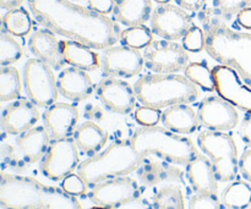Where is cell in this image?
Here are the masks:
<instances>
[{"label":"cell","instance_id":"6da1fadb","mask_svg":"<svg viewBox=\"0 0 251 209\" xmlns=\"http://www.w3.org/2000/svg\"><path fill=\"white\" fill-rule=\"evenodd\" d=\"M27 4L39 24L96 50H104L120 41L122 29L115 20L73 0H27Z\"/></svg>","mask_w":251,"mask_h":209},{"label":"cell","instance_id":"7a4b0ae2","mask_svg":"<svg viewBox=\"0 0 251 209\" xmlns=\"http://www.w3.org/2000/svg\"><path fill=\"white\" fill-rule=\"evenodd\" d=\"M206 36V51L221 65L237 71L251 87V33L239 32L228 26L210 6L198 14Z\"/></svg>","mask_w":251,"mask_h":209},{"label":"cell","instance_id":"3957f363","mask_svg":"<svg viewBox=\"0 0 251 209\" xmlns=\"http://www.w3.org/2000/svg\"><path fill=\"white\" fill-rule=\"evenodd\" d=\"M1 209H82L75 196L63 188L44 185L29 176L2 171L0 176Z\"/></svg>","mask_w":251,"mask_h":209},{"label":"cell","instance_id":"277c9868","mask_svg":"<svg viewBox=\"0 0 251 209\" xmlns=\"http://www.w3.org/2000/svg\"><path fill=\"white\" fill-rule=\"evenodd\" d=\"M145 159V157L137 153L131 141H115L104 151L81 162L77 166V174L88 187H95L105 180L137 171Z\"/></svg>","mask_w":251,"mask_h":209},{"label":"cell","instance_id":"5b68a950","mask_svg":"<svg viewBox=\"0 0 251 209\" xmlns=\"http://www.w3.org/2000/svg\"><path fill=\"white\" fill-rule=\"evenodd\" d=\"M134 88L142 105L157 109L191 104L200 97L198 86L179 73H146L135 82Z\"/></svg>","mask_w":251,"mask_h":209},{"label":"cell","instance_id":"8992f818","mask_svg":"<svg viewBox=\"0 0 251 209\" xmlns=\"http://www.w3.org/2000/svg\"><path fill=\"white\" fill-rule=\"evenodd\" d=\"M130 141L137 153L145 158L157 156L176 165L186 166L199 154L195 143L190 139L158 125L140 127Z\"/></svg>","mask_w":251,"mask_h":209},{"label":"cell","instance_id":"52a82bcc","mask_svg":"<svg viewBox=\"0 0 251 209\" xmlns=\"http://www.w3.org/2000/svg\"><path fill=\"white\" fill-rule=\"evenodd\" d=\"M198 144L210 158L220 183L234 181L239 173V157L235 141L225 131H202L198 137Z\"/></svg>","mask_w":251,"mask_h":209},{"label":"cell","instance_id":"ba28073f","mask_svg":"<svg viewBox=\"0 0 251 209\" xmlns=\"http://www.w3.org/2000/svg\"><path fill=\"white\" fill-rule=\"evenodd\" d=\"M24 85L27 97L37 107L48 108L58 99V80L50 66L39 59H29L26 63Z\"/></svg>","mask_w":251,"mask_h":209},{"label":"cell","instance_id":"9c48e42d","mask_svg":"<svg viewBox=\"0 0 251 209\" xmlns=\"http://www.w3.org/2000/svg\"><path fill=\"white\" fill-rule=\"evenodd\" d=\"M145 66L153 73H179L189 63L188 50L176 41L153 39L144 49Z\"/></svg>","mask_w":251,"mask_h":209},{"label":"cell","instance_id":"30bf717a","mask_svg":"<svg viewBox=\"0 0 251 209\" xmlns=\"http://www.w3.org/2000/svg\"><path fill=\"white\" fill-rule=\"evenodd\" d=\"M80 165V154L75 139L68 137L51 139L41 161V170L51 181H63Z\"/></svg>","mask_w":251,"mask_h":209},{"label":"cell","instance_id":"8fae6325","mask_svg":"<svg viewBox=\"0 0 251 209\" xmlns=\"http://www.w3.org/2000/svg\"><path fill=\"white\" fill-rule=\"evenodd\" d=\"M141 196V187L135 179L129 176L109 179L92 187L90 200L96 206L118 209L136 202Z\"/></svg>","mask_w":251,"mask_h":209},{"label":"cell","instance_id":"7c38bea8","mask_svg":"<svg viewBox=\"0 0 251 209\" xmlns=\"http://www.w3.org/2000/svg\"><path fill=\"white\" fill-rule=\"evenodd\" d=\"M194 24L195 22L189 11L171 2L157 5L150 20V28L153 34L167 41L183 39Z\"/></svg>","mask_w":251,"mask_h":209},{"label":"cell","instance_id":"4fadbf2b","mask_svg":"<svg viewBox=\"0 0 251 209\" xmlns=\"http://www.w3.org/2000/svg\"><path fill=\"white\" fill-rule=\"evenodd\" d=\"M102 70L105 77L131 78L139 75L145 66L144 54L127 46H113L102 54Z\"/></svg>","mask_w":251,"mask_h":209},{"label":"cell","instance_id":"5bb4252c","mask_svg":"<svg viewBox=\"0 0 251 209\" xmlns=\"http://www.w3.org/2000/svg\"><path fill=\"white\" fill-rule=\"evenodd\" d=\"M212 70L218 95L238 109L251 113V87L243 81L239 73L225 65H217Z\"/></svg>","mask_w":251,"mask_h":209},{"label":"cell","instance_id":"9a60e30c","mask_svg":"<svg viewBox=\"0 0 251 209\" xmlns=\"http://www.w3.org/2000/svg\"><path fill=\"white\" fill-rule=\"evenodd\" d=\"M200 124L210 131H230L237 127L239 114L233 104L220 95H211L200 103L198 109Z\"/></svg>","mask_w":251,"mask_h":209},{"label":"cell","instance_id":"2e32d148","mask_svg":"<svg viewBox=\"0 0 251 209\" xmlns=\"http://www.w3.org/2000/svg\"><path fill=\"white\" fill-rule=\"evenodd\" d=\"M96 94L109 112L125 115L134 110L136 104L135 88L118 77H104L96 88Z\"/></svg>","mask_w":251,"mask_h":209},{"label":"cell","instance_id":"e0dca14e","mask_svg":"<svg viewBox=\"0 0 251 209\" xmlns=\"http://www.w3.org/2000/svg\"><path fill=\"white\" fill-rule=\"evenodd\" d=\"M80 112L69 103H54L43 113V124L51 139H68L77 129Z\"/></svg>","mask_w":251,"mask_h":209},{"label":"cell","instance_id":"ac0fdd59","mask_svg":"<svg viewBox=\"0 0 251 209\" xmlns=\"http://www.w3.org/2000/svg\"><path fill=\"white\" fill-rule=\"evenodd\" d=\"M38 107L29 99H17L10 103L1 114V129L9 135L24 134L39 121Z\"/></svg>","mask_w":251,"mask_h":209},{"label":"cell","instance_id":"d6986e66","mask_svg":"<svg viewBox=\"0 0 251 209\" xmlns=\"http://www.w3.org/2000/svg\"><path fill=\"white\" fill-rule=\"evenodd\" d=\"M139 181L146 187L163 185H184V173L176 164L169 162H158L145 159L144 163L137 169Z\"/></svg>","mask_w":251,"mask_h":209},{"label":"cell","instance_id":"ffe728a7","mask_svg":"<svg viewBox=\"0 0 251 209\" xmlns=\"http://www.w3.org/2000/svg\"><path fill=\"white\" fill-rule=\"evenodd\" d=\"M28 49L37 59L48 64L51 69L59 71L64 69L65 61L60 51V41L55 33L48 28H38L29 36Z\"/></svg>","mask_w":251,"mask_h":209},{"label":"cell","instance_id":"44dd1931","mask_svg":"<svg viewBox=\"0 0 251 209\" xmlns=\"http://www.w3.org/2000/svg\"><path fill=\"white\" fill-rule=\"evenodd\" d=\"M59 93L73 102L88 99L95 92V83L87 71L77 68L63 69L58 77Z\"/></svg>","mask_w":251,"mask_h":209},{"label":"cell","instance_id":"7402d4cb","mask_svg":"<svg viewBox=\"0 0 251 209\" xmlns=\"http://www.w3.org/2000/svg\"><path fill=\"white\" fill-rule=\"evenodd\" d=\"M186 178L196 193L218 195V180L210 158L199 153L186 165Z\"/></svg>","mask_w":251,"mask_h":209},{"label":"cell","instance_id":"603a6c76","mask_svg":"<svg viewBox=\"0 0 251 209\" xmlns=\"http://www.w3.org/2000/svg\"><path fill=\"white\" fill-rule=\"evenodd\" d=\"M22 159L28 164L42 161L50 144V135L44 126H34L15 139Z\"/></svg>","mask_w":251,"mask_h":209},{"label":"cell","instance_id":"cb8c5ba5","mask_svg":"<svg viewBox=\"0 0 251 209\" xmlns=\"http://www.w3.org/2000/svg\"><path fill=\"white\" fill-rule=\"evenodd\" d=\"M153 0H114V20L126 27L142 26L151 20Z\"/></svg>","mask_w":251,"mask_h":209},{"label":"cell","instance_id":"d4e9b609","mask_svg":"<svg viewBox=\"0 0 251 209\" xmlns=\"http://www.w3.org/2000/svg\"><path fill=\"white\" fill-rule=\"evenodd\" d=\"M164 127L179 135H191L200 127L198 112L189 104H176L167 108L162 114Z\"/></svg>","mask_w":251,"mask_h":209},{"label":"cell","instance_id":"484cf974","mask_svg":"<svg viewBox=\"0 0 251 209\" xmlns=\"http://www.w3.org/2000/svg\"><path fill=\"white\" fill-rule=\"evenodd\" d=\"M60 51L64 61L74 68L85 71H95L100 68V56L92 48L80 42L63 39L60 41Z\"/></svg>","mask_w":251,"mask_h":209},{"label":"cell","instance_id":"4316f807","mask_svg":"<svg viewBox=\"0 0 251 209\" xmlns=\"http://www.w3.org/2000/svg\"><path fill=\"white\" fill-rule=\"evenodd\" d=\"M74 139L81 153L92 157L100 153L107 144L108 134L95 121L87 120L76 129Z\"/></svg>","mask_w":251,"mask_h":209},{"label":"cell","instance_id":"83f0119b","mask_svg":"<svg viewBox=\"0 0 251 209\" xmlns=\"http://www.w3.org/2000/svg\"><path fill=\"white\" fill-rule=\"evenodd\" d=\"M221 202L227 209L251 207V185L245 181H233L221 193Z\"/></svg>","mask_w":251,"mask_h":209},{"label":"cell","instance_id":"f1b7e54d","mask_svg":"<svg viewBox=\"0 0 251 209\" xmlns=\"http://www.w3.org/2000/svg\"><path fill=\"white\" fill-rule=\"evenodd\" d=\"M2 28L14 37H25L32 29V17L24 7L10 9L2 17Z\"/></svg>","mask_w":251,"mask_h":209},{"label":"cell","instance_id":"f546056e","mask_svg":"<svg viewBox=\"0 0 251 209\" xmlns=\"http://www.w3.org/2000/svg\"><path fill=\"white\" fill-rule=\"evenodd\" d=\"M152 209H185V201L179 185H163L152 196Z\"/></svg>","mask_w":251,"mask_h":209},{"label":"cell","instance_id":"4dcf8cb0","mask_svg":"<svg viewBox=\"0 0 251 209\" xmlns=\"http://www.w3.org/2000/svg\"><path fill=\"white\" fill-rule=\"evenodd\" d=\"M22 82L19 70L14 66H1L0 70V99L10 102L21 97Z\"/></svg>","mask_w":251,"mask_h":209},{"label":"cell","instance_id":"1f68e13d","mask_svg":"<svg viewBox=\"0 0 251 209\" xmlns=\"http://www.w3.org/2000/svg\"><path fill=\"white\" fill-rule=\"evenodd\" d=\"M185 76L198 87L205 92H213L216 91L215 76L213 70L210 69L206 61H195L190 63L185 69Z\"/></svg>","mask_w":251,"mask_h":209},{"label":"cell","instance_id":"d6a6232c","mask_svg":"<svg viewBox=\"0 0 251 209\" xmlns=\"http://www.w3.org/2000/svg\"><path fill=\"white\" fill-rule=\"evenodd\" d=\"M153 41V32L151 28L142 24V26L126 27L122 31L120 42L124 46L135 49H145Z\"/></svg>","mask_w":251,"mask_h":209},{"label":"cell","instance_id":"836d02e7","mask_svg":"<svg viewBox=\"0 0 251 209\" xmlns=\"http://www.w3.org/2000/svg\"><path fill=\"white\" fill-rule=\"evenodd\" d=\"M24 55L22 46L14 38V36L7 33L2 28L0 34V65L10 66L17 63Z\"/></svg>","mask_w":251,"mask_h":209},{"label":"cell","instance_id":"e575fe53","mask_svg":"<svg viewBox=\"0 0 251 209\" xmlns=\"http://www.w3.org/2000/svg\"><path fill=\"white\" fill-rule=\"evenodd\" d=\"M212 11L225 21H230L242 10L251 7V0H211Z\"/></svg>","mask_w":251,"mask_h":209},{"label":"cell","instance_id":"d590c367","mask_svg":"<svg viewBox=\"0 0 251 209\" xmlns=\"http://www.w3.org/2000/svg\"><path fill=\"white\" fill-rule=\"evenodd\" d=\"M184 48L191 53H200L206 46L205 31L201 26L194 24L183 37Z\"/></svg>","mask_w":251,"mask_h":209},{"label":"cell","instance_id":"8d00e7d4","mask_svg":"<svg viewBox=\"0 0 251 209\" xmlns=\"http://www.w3.org/2000/svg\"><path fill=\"white\" fill-rule=\"evenodd\" d=\"M221 198L212 193H195L189 200V209H221Z\"/></svg>","mask_w":251,"mask_h":209},{"label":"cell","instance_id":"74e56055","mask_svg":"<svg viewBox=\"0 0 251 209\" xmlns=\"http://www.w3.org/2000/svg\"><path fill=\"white\" fill-rule=\"evenodd\" d=\"M162 114L163 113L157 108L142 105L135 110V119L142 126H156L162 121Z\"/></svg>","mask_w":251,"mask_h":209},{"label":"cell","instance_id":"f35d334b","mask_svg":"<svg viewBox=\"0 0 251 209\" xmlns=\"http://www.w3.org/2000/svg\"><path fill=\"white\" fill-rule=\"evenodd\" d=\"M61 188L69 195L77 197V196L86 195L88 186L78 174L73 173L64 179L63 183H61Z\"/></svg>","mask_w":251,"mask_h":209},{"label":"cell","instance_id":"ab89813d","mask_svg":"<svg viewBox=\"0 0 251 209\" xmlns=\"http://www.w3.org/2000/svg\"><path fill=\"white\" fill-rule=\"evenodd\" d=\"M88 7L103 15L113 14L114 0H87Z\"/></svg>","mask_w":251,"mask_h":209},{"label":"cell","instance_id":"60d3db41","mask_svg":"<svg viewBox=\"0 0 251 209\" xmlns=\"http://www.w3.org/2000/svg\"><path fill=\"white\" fill-rule=\"evenodd\" d=\"M174 2L181 9L195 14H199L201 10L207 6V0H174Z\"/></svg>","mask_w":251,"mask_h":209},{"label":"cell","instance_id":"b9f144b4","mask_svg":"<svg viewBox=\"0 0 251 209\" xmlns=\"http://www.w3.org/2000/svg\"><path fill=\"white\" fill-rule=\"evenodd\" d=\"M239 171L243 178L251 183V149H247L239 158Z\"/></svg>","mask_w":251,"mask_h":209},{"label":"cell","instance_id":"7bdbcfd3","mask_svg":"<svg viewBox=\"0 0 251 209\" xmlns=\"http://www.w3.org/2000/svg\"><path fill=\"white\" fill-rule=\"evenodd\" d=\"M239 135L242 141L247 146L251 147V113H247L244 117H243L242 124H240Z\"/></svg>","mask_w":251,"mask_h":209},{"label":"cell","instance_id":"ee69618b","mask_svg":"<svg viewBox=\"0 0 251 209\" xmlns=\"http://www.w3.org/2000/svg\"><path fill=\"white\" fill-rule=\"evenodd\" d=\"M235 19H237V23L239 24L240 27L251 31V7H247V9L238 12Z\"/></svg>","mask_w":251,"mask_h":209},{"label":"cell","instance_id":"f6af8a7d","mask_svg":"<svg viewBox=\"0 0 251 209\" xmlns=\"http://www.w3.org/2000/svg\"><path fill=\"white\" fill-rule=\"evenodd\" d=\"M85 116L87 117L88 120H98V121H100V120L103 119L104 114H103L102 109H100V108H98L97 105L88 104L87 107H86Z\"/></svg>","mask_w":251,"mask_h":209},{"label":"cell","instance_id":"bcb514c9","mask_svg":"<svg viewBox=\"0 0 251 209\" xmlns=\"http://www.w3.org/2000/svg\"><path fill=\"white\" fill-rule=\"evenodd\" d=\"M24 1L25 0H0V5L4 10H10L21 6Z\"/></svg>","mask_w":251,"mask_h":209},{"label":"cell","instance_id":"7dc6e473","mask_svg":"<svg viewBox=\"0 0 251 209\" xmlns=\"http://www.w3.org/2000/svg\"><path fill=\"white\" fill-rule=\"evenodd\" d=\"M153 1H156L157 4H168L171 0H153Z\"/></svg>","mask_w":251,"mask_h":209},{"label":"cell","instance_id":"c3c4849f","mask_svg":"<svg viewBox=\"0 0 251 209\" xmlns=\"http://www.w3.org/2000/svg\"><path fill=\"white\" fill-rule=\"evenodd\" d=\"M91 209H112V208H107V207H100V206H95V207H92Z\"/></svg>","mask_w":251,"mask_h":209},{"label":"cell","instance_id":"681fc988","mask_svg":"<svg viewBox=\"0 0 251 209\" xmlns=\"http://www.w3.org/2000/svg\"><path fill=\"white\" fill-rule=\"evenodd\" d=\"M73 1H83V0H73Z\"/></svg>","mask_w":251,"mask_h":209},{"label":"cell","instance_id":"f907efd6","mask_svg":"<svg viewBox=\"0 0 251 209\" xmlns=\"http://www.w3.org/2000/svg\"><path fill=\"white\" fill-rule=\"evenodd\" d=\"M250 209H251V207H250Z\"/></svg>","mask_w":251,"mask_h":209}]
</instances>
